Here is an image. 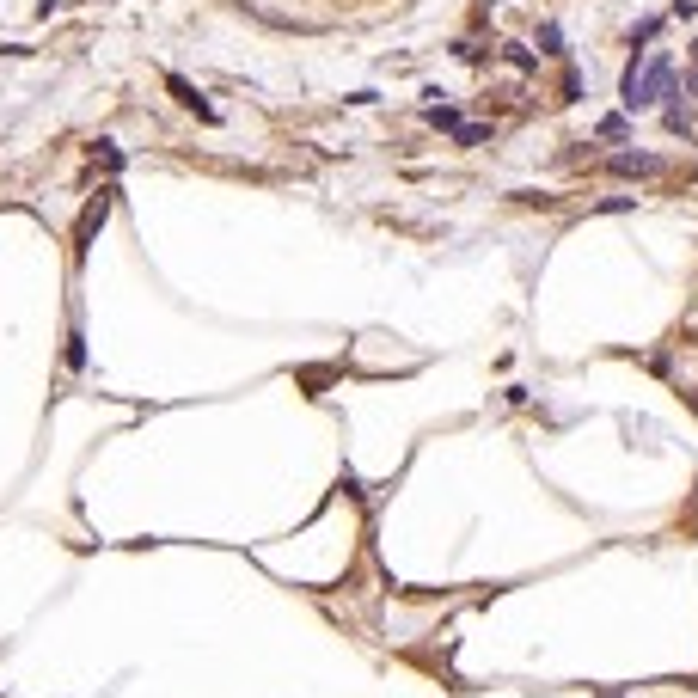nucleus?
I'll return each instance as SVG.
<instances>
[{
    "mask_svg": "<svg viewBox=\"0 0 698 698\" xmlns=\"http://www.w3.org/2000/svg\"><path fill=\"white\" fill-rule=\"evenodd\" d=\"M656 98H674V62L668 56H650V62H631V74H625V105L631 111H643V105H656Z\"/></svg>",
    "mask_w": 698,
    "mask_h": 698,
    "instance_id": "nucleus-1",
    "label": "nucleus"
},
{
    "mask_svg": "<svg viewBox=\"0 0 698 698\" xmlns=\"http://www.w3.org/2000/svg\"><path fill=\"white\" fill-rule=\"evenodd\" d=\"M613 172H625V178H650V172H662V160H656V154H613Z\"/></svg>",
    "mask_w": 698,
    "mask_h": 698,
    "instance_id": "nucleus-2",
    "label": "nucleus"
},
{
    "mask_svg": "<svg viewBox=\"0 0 698 698\" xmlns=\"http://www.w3.org/2000/svg\"><path fill=\"white\" fill-rule=\"evenodd\" d=\"M680 98H692V105H698V68L686 74V86H680Z\"/></svg>",
    "mask_w": 698,
    "mask_h": 698,
    "instance_id": "nucleus-3",
    "label": "nucleus"
},
{
    "mask_svg": "<svg viewBox=\"0 0 698 698\" xmlns=\"http://www.w3.org/2000/svg\"><path fill=\"white\" fill-rule=\"evenodd\" d=\"M692 68H698V43H692Z\"/></svg>",
    "mask_w": 698,
    "mask_h": 698,
    "instance_id": "nucleus-4",
    "label": "nucleus"
}]
</instances>
